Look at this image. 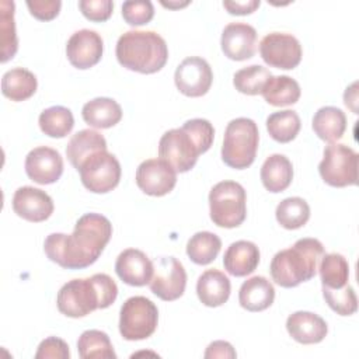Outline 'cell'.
I'll return each mask as SVG.
<instances>
[{"mask_svg":"<svg viewBox=\"0 0 359 359\" xmlns=\"http://www.w3.org/2000/svg\"><path fill=\"white\" fill-rule=\"evenodd\" d=\"M13 210L28 222L39 223L53 213V201L45 191L25 185L14 192Z\"/></svg>","mask_w":359,"mask_h":359,"instance_id":"cell-18","label":"cell"},{"mask_svg":"<svg viewBox=\"0 0 359 359\" xmlns=\"http://www.w3.org/2000/svg\"><path fill=\"white\" fill-rule=\"evenodd\" d=\"M299 83L289 76H271L261 94L264 100L273 107H286L296 104L300 98Z\"/></svg>","mask_w":359,"mask_h":359,"instance_id":"cell-29","label":"cell"},{"mask_svg":"<svg viewBox=\"0 0 359 359\" xmlns=\"http://www.w3.org/2000/svg\"><path fill=\"white\" fill-rule=\"evenodd\" d=\"M154 15V6L149 0L125 1L122 4V17L129 25L147 24Z\"/></svg>","mask_w":359,"mask_h":359,"instance_id":"cell-39","label":"cell"},{"mask_svg":"<svg viewBox=\"0 0 359 359\" xmlns=\"http://www.w3.org/2000/svg\"><path fill=\"white\" fill-rule=\"evenodd\" d=\"M203 356L206 359H209V358H236L237 353L233 349L230 342H227V341H215V342L209 344Z\"/></svg>","mask_w":359,"mask_h":359,"instance_id":"cell-45","label":"cell"},{"mask_svg":"<svg viewBox=\"0 0 359 359\" xmlns=\"http://www.w3.org/2000/svg\"><path fill=\"white\" fill-rule=\"evenodd\" d=\"M38 81L32 72L24 67H14L1 77V93L11 101H24L36 91Z\"/></svg>","mask_w":359,"mask_h":359,"instance_id":"cell-28","label":"cell"},{"mask_svg":"<svg viewBox=\"0 0 359 359\" xmlns=\"http://www.w3.org/2000/svg\"><path fill=\"white\" fill-rule=\"evenodd\" d=\"M118 296L115 280L107 273H95L86 279H72L57 292V310L72 318L109 307Z\"/></svg>","mask_w":359,"mask_h":359,"instance_id":"cell-2","label":"cell"},{"mask_svg":"<svg viewBox=\"0 0 359 359\" xmlns=\"http://www.w3.org/2000/svg\"><path fill=\"white\" fill-rule=\"evenodd\" d=\"M356 83H352V86L346 87L345 94H344V102L346 107H349L353 114H358V108H356V102H358V91H356Z\"/></svg>","mask_w":359,"mask_h":359,"instance_id":"cell-46","label":"cell"},{"mask_svg":"<svg viewBox=\"0 0 359 359\" xmlns=\"http://www.w3.org/2000/svg\"><path fill=\"white\" fill-rule=\"evenodd\" d=\"M275 299L273 285L264 276H252L247 279L238 290V303L248 311L266 310Z\"/></svg>","mask_w":359,"mask_h":359,"instance_id":"cell-23","label":"cell"},{"mask_svg":"<svg viewBox=\"0 0 359 359\" xmlns=\"http://www.w3.org/2000/svg\"><path fill=\"white\" fill-rule=\"evenodd\" d=\"M27 7L35 18L41 21H50L53 20L62 7L60 0H28Z\"/></svg>","mask_w":359,"mask_h":359,"instance_id":"cell-43","label":"cell"},{"mask_svg":"<svg viewBox=\"0 0 359 359\" xmlns=\"http://www.w3.org/2000/svg\"><path fill=\"white\" fill-rule=\"evenodd\" d=\"M157 323V306L144 296H132L121 307L119 332L126 341H140L151 337Z\"/></svg>","mask_w":359,"mask_h":359,"instance_id":"cell-7","label":"cell"},{"mask_svg":"<svg viewBox=\"0 0 359 359\" xmlns=\"http://www.w3.org/2000/svg\"><path fill=\"white\" fill-rule=\"evenodd\" d=\"M323 296L330 309L339 316H352L358 309L355 290L348 283L339 289H330L323 286Z\"/></svg>","mask_w":359,"mask_h":359,"instance_id":"cell-38","label":"cell"},{"mask_svg":"<svg viewBox=\"0 0 359 359\" xmlns=\"http://www.w3.org/2000/svg\"><path fill=\"white\" fill-rule=\"evenodd\" d=\"M41 130L50 137H65L67 136L73 126L74 118L69 108L62 105H55L43 109L38 118Z\"/></svg>","mask_w":359,"mask_h":359,"instance_id":"cell-32","label":"cell"},{"mask_svg":"<svg viewBox=\"0 0 359 359\" xmlns=\"http://www.w3.org/2000/svg\"><path fill=\"white\" fill-rule=\"evenodd\" d=\"M104 42L93 29H80L72 34L66 43V56L76 69H90L101 60Z\"/></svg>","mask_w":359,"mask_h":359,"instance_id":"cell-15","label":"cell"},{"mask_svg":"<svg viewBox=\"0 0 359 359\" xmlns=\"http://www.w3.org/2000/svg\"><path fill=\"white\" fill-rule=\"evenodd\" d=\"M261 181L265 189L278 194L285 191L293 180V165L283 154H271L261 167Z\"/></svg>","mask_w":359,"mask_h":359,"instance_id":"cell-26","label":"cell"},{"mask_svg":"<svg viewBox=\"0 0 359 359\" xmlns=\"http://www.w3.org/2000/svg\"><path fill=\"white\" fill-rule=\"evenodd\" d=\"M231 292L230 279L219 269H206L196 282V294L202 304L219 307L229 300Z\"/></svg>","mask_w":359,"mask_h":359,"instance_id":"cell-22","label":"cell"},{"mask_svg":"<svg viewBox=\"0 0 359 359\" xmlns=\"http://www.w3.org/2000/svg\"><path fill=\"white\" fill-rule=\"evenodd\" d=\"M212 222L224 229L238 227L247 217V195L241 184L220 181L209 192Z\"/></svg>","mask_w":359,"mask_h":359,"instance_id":"cell-6","label":"cell"},{"mask_svg":"<svg viewBox=\"0 0 359 359\" xmlns=\"http://www.w3.org/2000/svg\"><path fill=\"white\" fill-rule=\"evenodd\" d=\"M262 60L276 69H294L302 60V45L296 36L286 32L266 34L259 42Z\"/></svg>","mask_w":359,"mask_h":359,"instance_id":"cell-11","label":"cell"},{"mask_svg":"<svg viewBox=\"0 0 359 359\" xmlns=\"http://www.w3.org/2000/svg\"><path fill=\"white\" fill-rule=\"evenodd\" d=\"M154 264L140 250H123L115 262V272L122 282L130 286H144L150 283Z\"/></svg>","mask_w":359,"mask_h":359,"instance_id":"cell-19","label":"cell"},{"mask_svg":"<svg viewBox=\"0 0 359 359\" xmlns=\"http://www.w3.org/2000/svg\"><path fill=\"white\" fill-rule=\"evenodd\" d=\"M107 150V140L105 137L93 129H83L74 133L66 147V156L70 164L79 170L81 163L90 157L91 154Z\"/></svg>","mask_w":359,"mask_h":359,"instance_id":"cell-25","label":"cell"},{"mask_svg":"<svg viewBox=\"0 0 359 359\" xmlns=\"http://www.w3.org/2000/svg\"><path fill=\"white\" fill-rule=\"evenodd\" d=\"M202 154L191 133L181 128L167 130L158 142V156L165 160L177 172H187Z\"/></svg>","mask_w":359,"mask_h":359,"instance_id":"cell-10","label":"cell"},{"mask_svg":"<svg viewBox=\"0 0 359 359\" xmlns=\"http://www.w3.org/2000/svg\"><path fill=\"white\" fill-rule=\"evenodd\" d=\"M161 4L164 7H168V8H180V7H184L187 4H189V1H161Z\"/></svg>","mask_w":359,"mask_h":359,"instance_id":"cell-47","label":"cell"},{"mask_svg":"<svg viewBox=\"0 0 359 359\" xmlns=\"http://www.w3.org/2000/svg\"><path fill=\"white\" fill-rule=\"evenodd\" d=\"M321 283L330 289H339L348 283L349 265L344 255L338 252L324 254L318 265Z\"/></svg>","mask_w":359,"mask_h":359,"instance_id":"cell-35","label":"cell"},{"mask_svg":"<svg viewBox=\"0 0 359 359\" xmlns=\"http://www.w3.org/2000/svg\"><path fill=\"white\" fill-rule=\"evenodd\" d=\"M313 130L324 142L334 143L344 136L346 129V116L337 107H323L313 116Z\"/></svg>","mask_w":359,"mask_h":359,"instance_id":"cell-27","label":"cell"},{"mask_svg":"<svg viewBox=\"0 0 359 359\" xmlns=\"http://www.w3.org/2000/svg\"><path fill=\"white\" fill-rule=\"evenodd\" d=\"M220 45L229 59L247 60L255 55L257 31L247 22H230L222 32Z\"/></svg>","mask_w":359,"mask_h":359,"instance_id":"cell-17","label":"cell"},{"mask_svg":"<svg viewBox=\"0 0 359 359\" xmlns=\"http://www.w3.org/2000/svg\"><path fill=\"white\" fill-rule=\"evenodd\" d=\"M258 143L259 132L252 119L244 116L231 119L224 130L222 160L231 168L244 170L254 163Z\"/></svg>","mask_w":359,"mask_h":359,"instance_id":"cell-5","label":"cell"},{"mask_svg":"<svg viewBox=\"0 0 359 359\" xmlns=\"http://www.w3.org/2000/svg\"><path fill=\"white\" fill-rule=\"evenodd\" d=\"M77 351L83 359H115L116 353L109 337L100 330L84 331L77 341Z\"/></svg>","mask_w":359,"mask_h":359,"instance_id":"cell-31","label":"cell"},{"mask_svg":"<svg viewBox=\"0 0 359 359\" xmlns=\"http://www.w3.org/2000/svg\"><path fill=\"white\" fill-rule=\"evenodd\" d=\"M174 81L180 93L187 97L205 95L213 81V73L209 63L199 56L185 57L175 69Z\"/></svg>","mask_w":359,"mask_h":359,"instance_id":"cell-13","label":"cell"},{"mask_svg":"<svg viewBox=\"0 0 359 359\" xmlns=\"http://www.w3.org/2000/svg\"><path fill=\"white\" fill-rule=\"evenodd\" d=\"M36 359H69L70 358V351H69V345L57 338V337H49L45 338L39 346L38 351L35 353Z\"/></svg>","mask_w":359,"mask_h":359,"instance_id":"cell-42","label":"cell"},{"mask_svg":"<svg viewBox=\"0 0 359 359\" xmlns=\"http://www.w3.org/2000/svg\"><path fill=\"white\" fill-rule=\"evenodd\" d=\"M272 73L259 65H251L237 70L233 76V84L237 91L247 95L261 94L264 86L271 79Z\"/></svg>","mask_w":359,"mask_h":359,"instance_id":"cell-36","label":"cell"},{"mask_svg":"<svg viewBox=\"0 0 359 359\" xmlns=\"http://www.w3.org/2000/svg\"><path fill=\"white\" fill-rule=\"evenodd\" d=\"M150 290L164 302L180 299L187 286L184 265L174 257H161L154 262V271L149 283Z\"/></svg>","mask_w":359,"mask_h":359,"instance_id":"cell-12","label":"cell"},{"mask_svg":"<svg viewBox=\"0 0 359 359\" xmlns=\"http://www.w3.org/2000/svg\"><path fill=\"white\" fill-rule=\"evenodd\" d=\"M286 330L294 341L304 345L321 342L328 332L325 320L311 311L292 313L286 320Z\"/></svg>","mask_w":359,"mask_h":359,"instance_id":"cell-20","label":"cell"},{"mask_svg":"<svg viewBox=\"0 0 359 359\" xmlns=\"http://www.w3.org/2000/svg\"><path fill=\"white\" fill-rule=\"evenodd\" d=\"M222 248V240L210 231H198L187 243V255L198 265H208L216 259Z\"/></svg>","mask_w":359,"mask_h":359,"instance_id":"cell-30","label":"cell"},{"mask_svg":"<svg viewBox=\"0 0 359 359\" xmlns=\"http://www.w3.org/2000/svg\"><path fill=\"white\" fill-rule=\"evenodd\" d=\"M81 115L86 123L98 129L115 126L122 119L121 105L108 97H97L83 105Z\"/></svg>","mask_w":359,"mask_h":359,"instance_id":"cell-24","label":"cell"},{"mask_svg":"<svg viewBox=\"0 0 359 359\" xmlns=\"http://www.w3.org/2000/svg\"><path fill=\"white\" fill-rule=\"evenodd\" d=\"M79 7L87 20L102 22L111 17L114 3L111 0H80Z\"/></svg>","mask_w":359,"mask_h":359,"instance_id":"cell-41","label":"cell"},{"mask_svg":"<svg viewBox=\"0 0 359 359\" xmlns=\"http://www.w3.org/2000/svg\"><path fill=\"white\" fill-rule=\"evenodd\" d=\"M77 171L81 184L94 194L112 191L119 184L122 172L118 158L107 150H100L87 157Z\"/></svg>","mask_w":359,"mask_h":359,"instance_id":"cell-9","label":"cell"},{"mask_svg":"<svg viewBox=\"0 0 359 359\" xmlns=\"http://www.w3.org/2000/svg\"><path fill=\"white\" fill-rule=\"evenodd\" d=\"M275 216L282 227L287 230H296L309 222L310 206L303 198L290 196L279 202L275 210Z\"/></svg>","mask_w":359,"mask_h":359,"instance_id":"cell-34","label":"cell"},{"mask_svg":"<svg viewBox=\"0 0 359 359\" xmlns=\"http://www.w3.org/2000/svg\"><path fill=\"white\" fill-rule=\"evenodd\" d=\"M136 184L146 195L163 196L175 187L177 171L163 158H149L139 164Z\"/></svg>","mask_w":359,"mask_h":359,"instance_id":"cell-14","label":"cell"},{"mask_svg":"<svg viewBox=\"0 0 359 359\" xmlns=\"http://www.w3.org/2000/svg\"><path fill=\"white\" fill-rule=\"evenodd\" d=\"M182 128L191 133V136L195 139V142L198 143L202 153H205L210 149V146L213 143V137H215V129H213V125L208 119L194 118V119L187 121L182 125Z\"/></svg>","mask_w":359,"mask_h":359,"instance_id":"cell-40","label":"cell"},{"mask_svg":"<svg viewBox=\"0 0 359 359\" xmlns=\"http://www.w3.org/2000/svg\"><path fill=\"white\" fill-rule=\"evenodd\" d=\"M25 172L28 178L36 184H53L63 172V158L60 153L52 147H35L25 157Z\"/></svg>","mask_w":359,"mask_h":359,"instance_id":"cell-16","label":"cell"},{"mask_svg":"<svg viewBox=\"0 0 359 359\" xmlns=\"http://www.w3.org/2000/svg\"><path fill=\"white\" fill-rule=\"evenodd\" d=\"M258 264L259 250L252 241L247 240H238L231 243L223 255L224 269L230 275L237 278L252 273Z\"/></svg>","mask_w":359,"mask_h":359,"instance_id":"cell-21","label":"cell"},{"mask_svg":"<svg viewBox=\"0 0 359 359\" xmlns=\"http://www.w3.org/2000/svg\"><path fill=\"white\" fill-rule=\"evenodd\" d=\"M261 1L259 0H233V1H223V7L230 13V14H236V15H245V14H251L252 11H255L259 7Z\"/></svg>","mask_w":359,"mask_h":359,"instance_id":"cell-44","label":"cell"},{"mask_svg":"<svg viewBox=\"0 0 359 359\" xmlns=\"http://www.w3.org/2000/svg\"><path fill=\"white\" fill-rule=\"evenodd\" d=\"M324 254V245L317 238H300L293 247L273 255L269 265L271 276L282 287H294L316 276Z\"/></svg>","mask_w":359,"mask_h":359,"instance_id":"cell-3","label":"cell"},{"mask_svg":"<svg viewBox=\"0 0 359 359\" xmlns=\"http://www.w3.org/2000/svg\"><path fill=\"white\" fill-rule=\"evenodd\" d=\"M0 24H1V62L10 60L18 48V39L14 24V3L3 0L0 1Z\"/></svg>","mask_w":359,"mask_h":359,"instance_id":"cell-37","label":"cell"},{"mask_svg":"<svg viewBox=\"0 0 359 359\" xmlns=\"http://www.w3.org/2000/svg\"><path fill=\"white\" fill-rule=\"evenodd\" d=\"M300 126V118L297 112L293 109L272 112L266 118V130L269 136L279 143L292 142L297 136Z\"/></svg>","mask_w":359,"mask_h":359,"instance_id":"cell-33","label":"cell"},{"mask_svg":"<svg viewBox=\"0 0 359 359\" xmlns=\"http://www.w3.org/2000/svg\"><path fill=\"white\" fill-rule=\"evenodd\" d=\"M115 55L123 67L151 74L167 63L168 48L163 36L154 31H128L119 36Z\"/></svg>","mask_w":359,"mask_h":359,"instance_id":"cell-4","label":"cell"},{"mask_svg":"<svg viewBox=\"0 0 359 359\" xmlns=\"http://www.w3.org/2000/svg\"><path fill=\"white\" fill-rule=\"evenodd\" d=\"M358 153L342 143L325 146L323 160L318 164V172L325 184L342 188L358 182Z\"/></svg>","mask_w":359,"mask_h":359,"instance_id":"cell-8","label":"cell"},{"mask_svg":"<svg viewBox=\"0 0 359 359\" xmlns=\"http://www.w3.org/2000/svg\"><path fill=\"white\" fill-rule=\"evenodd\" d=\"M112 236L111 222L100 213H86L74 224L72 234L52 233L45 238L46 257L66 269L93 265Z\"/></svg>","mask_w":359,"mask_h":359,"instance_id":"cell-1","label":"cell"}]
</instances>
